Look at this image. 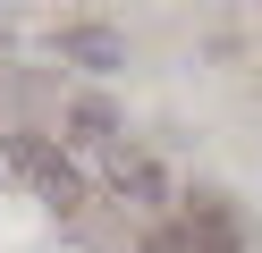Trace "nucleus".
I'll use <instances>...</instances> for the list:
<instances>
[{"label":"nucleus","instance_id":"obj_1","mask_svg":"<svg viewBox=\"0 0 262 253\" xmlns=\"http://www.w3.org/2000/svg\"><path fill=\"white\" fill-rule=\"evenodd\" d=\"M9 169H17V177L34 186L42 202H59V211H68V202L85 194L76 160H68V152H51V135H9Z\"/></svg>","mask_w":262,"mask_h":253},{"label":"nucleus","instance_id":"obj_2","mask_svg":"<svg viewBox=\"0 0 262 253\" xmlns=\"http://www.w3.org/2000/svg\"><path fill=\"white\" fill-rule=\"evenodd\" d=\"M59 51L85 59V67H119V34H102V26H68V34H59Z\"/></svg>","mask_w":262,"mask_h":253}]
</instances>
